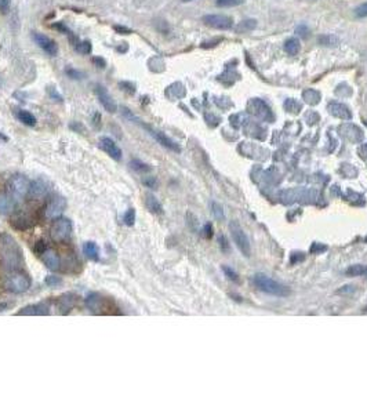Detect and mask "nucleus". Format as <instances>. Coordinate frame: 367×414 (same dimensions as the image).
<instances>
[{
    "label": "nucleus",
    "instance_id": "obj_58",
    "mask_svg": "<svg viewBox=\"0 0 367 414\" xmlns=\"http://www.w3.org/2000/svg\"><path fill=\"white\" fill-rule=\"evenodd\" d=\"M205 236L207 239H210L213 236V226L210 224H206L205 225Z\"/></svg>",
    "mask_w": 367,
    "mask_h": 414
},
{
    "label": "nucleus",
    "instance_id": "obj_52",
    "mask_svg": "<svg viewBox=\"0 0 367 414\" xmlns=\"http://www.w3.org/2000/svg\"><path fill=\"white\" fill-rule=\"evenodd\" d=\"M93 124H94L96 127H101V113L96 112V113L93 115Z\"/></svg>",
    "mask_w": 367,
    "mask_h": 414
},
{
    "label": "nucleus",
    "instance_id": "obj_34",
    "mask_svg": "<svg viewBox=\"0 0 367 414\" xmlns=\"http://www.w3.org/2000/svg\"><path fill=\"white\" fill-rule=\"evenodd\" d=\"M345 274L348 275V276H361V275H365L367 274V265H352V267H349L345 271Z\"/></svg>",
    "mask_w": 367,
    "mask_h": 414
},
{
    "label": "nucleus",
    "instance_id": "obj_54",
    "mask_svg": "<svg viewBox=\"0 0 367 414\" xmlns=\"http://www.w3.org/2000/svg\"><path fill=\"white\" fill-rule=\"evenodd\" d=\"M218 242H220V246H221L223 251H228V242H227L225 236H220V238H218Z\"/></svg>",
    "mask_w": 367,
    "mask_h": 414
},
{
    "label": "nucleus",
    "instance_id": "obj_41",
    "mask_svg": "<svg viewBox=\"0 0 367 414\" xmlns=\"http://www.w3.org/2000/svg\"><path fill=\"white\" fill-rule=\"evenodd\" d=\"M47 94L48 97L51 98V100H54V101H57V103H62V101H64L62 96L58 93V90H57L55 87H47Z\"/></svg>",
    "mask_w": 367,
    "mask_h": 414
},
{
    "label": "nucleus",
    "instance_id": "obj_25",
    "mask_svg": "<svg viewBox=\"0 0 367 414\" xmlns=\"http://www.w3.org/2000/svg\"><path fill=\"white\" fill-rule=\"evenodd\" d=\"M185 87L182 83L177 82V83H173L171 86L167 87L166 90V96L169 98H184L185 97Z\"/></svg>",
    "mask_w": 367,
    "mask_h": 414
},
{
    "label": "nucleus",
    "instance_id": "obj_46",
    "mask_svg": "<svg viewBox=\"0 0 367 414\" xmlns=\"http://www.w3.org/2000/svg\"><path fill=\"white\" fill-rule=\"evenodd\" d=\"M142 184H144L146 188H156L157 187V181L155 177H145L144 180H142Z\"/></svg>",
    "mask_w": 367,
    "mask_h": 414
},
{
    "label": "nucleus",
    "instance_id": "obj_50",
    "mask_svg": "<svg viewBox=\"0 0 367 414\" xmlns=\"http://www.w3.org/2000/svg\"><path fill=\"white\" fill-rule=\"evenodd\" d=\"M10 1L11 0H0V12L1 14H7L8 8H10Z\"/></svg>",
    "mask_w": 367,
    "mask_h": 414
},
{
    "label": "nucleus",
    "instance_id": "obj_39",
    "mask_svg": "<svg viewBox=\"0 0 367 414\" xmlns=\"http://www.w3.org/2000/svg\"><path fill=\"white\" fill-rule=\"evenodd\" d=\"M243 3V0H217L216 4L218 7H234L239 6Z\"/></svg>",
    "mask_w": 367,
    "mask_h": 414
},
{
    "label": "nucleus",
    "instance_id": "obj_60",
    "mask_svg": "<svg viewBox=\"0 0 367 414\" xmlns=\"http://www.w3.org/2000/svg\"><path fill=\"white\" fill-rule=\"evenodd\" d=\"M184 3H188V1H192V0H182Z\"/></svg>",
    "mask_w": 367,
    "mask_h": 414
},
{
    "label": "nucleus",
    "instance_id": "obj_32",
    "mask_svg": "<svg viewBox=\"0 0 367 414\" xmlns=\"http://www.w3.org/2000/svg\"><path fill=\"white\" fill-rule=\"evenodd\" d=\"M73 49L78 51L79 54H90L91 50H93V46H91V42L90 40H79L75 46H73Z\"/></svg>",
    "mask_w": 367,
    "mask_h": 414
},
{
    "label": "nucleus",
    "instance_id": "obj_55",
    "mask_svg": "<svg viewBox=\"0 0 367 414\" xmlns=\"http://www.w3.org/2000/svg\"><path fill=\"white\" fill-rule=\"evenodd\" d=\"M355 292V287L354 286H344L343 289L338 290V294H348V293H354Z\"/></svg>",
    "mask_w": 367,
    "mask_h": 414
},
{
    "label": "nucleus",
    "instance_id": "obj_43",
    "mask_svg": "<svg viewBox=\"0 0 367 414\" xmlns=\"http://www.w3.org/2000/svg\"><path fill=\"white\" fill-rule=\"evenodd\" d=\"M223 271H224V274L227 275V278H228V279L234 280V282H238V280H239V276H238V274H236L235 271H234L232 268H229V267H225V265H224Z\"/></svg>",
    "mask_w": 367,
    "mask_h": 414
},
{
    "label": "nucleus",
    "instance_id": "obj_44",
    "mask_svg": "<svg viewBox=\"0 0 367 414\" xmlns=\"http://www.w3.org/2000/svg\"><path fill=\"white\" fill-rule=\"evenodd\" d=\"M65 73L71 78V79H83V73L80 72V71H76V69H73V68H68L65 71Z\"/></svg>",
    "mask_w": 367,
    "mask_h": 414
},
{
    "label": "nucleus",
    "instance_id": "obj_12",
    "mask_svg": "<svg viewBox=\"0 0 367 414\" xmlns=\"http://www.w3.org/2000/svg\"><path fill=\"white\" fill-rule=\"evenodd\" d=\"M50 310H51L50 301H40L36 304L26 305L24 308H21L15 315L17 316H46L50 315Z\"/></svg>",
    "mask_w": 367,
    "mask_h": 414
},
{
    "label": "nucleus",
    "instance_id": "obj_47",
    "mask_svg": "<svg viewBox=\"0 0 367 414\" xmlns=\"http://www.w3.org/2000/svg\"><path fill=\"white\" fill-rule=\"evenodd\" d=\"M114 31L118 32L119 35H130V33H132V31L130 28H126V26H123V25H115Z\"/></svg>",
    "mask_w": 367,
    "mask_h": 414
},
{
    "label": "nucleus",
    "instance_id": "obj_33",
    "mask_svg": "<svg viewBox=\"0 0 367 414\" xmlns=\"http://www.w3.org/2000/svg\"><path fill=\"white\" fill-rule=\"evenodd\" d=\"M284 109L287 110V112H291V113H300V110L302 109V105L297 100H294V98H289V100H286V103H284Z\"/></svg>",
    "mask_w": 367,
    "mask_h": 414
},
{
    "label": "nucleus",
    "instance_id": "obj_51",
    "mask_svg": "<svg viewBox=\"0 0 367 414\" xmlns=\"http://www.w3.org/2000/svg\"><path fill=\"white\" fill-rule=\"evenodd\" d=\"M325 250H327V247L319 243H313L312 247H311V251H312L313 254H318V253H320V251H325Z\"/></svg>",
    "mask_w": 367,
    "mask_h": 414
},
{
    "label": "nucleus",
    "instance_id": "obj_16",
    "mask_svg": "<svg viewBox=\"0 0 367 414\" xmlns=\"http://www.w3.org/2000/svg\"><path fill=\"white\" fill-rule=\"evenodd\" d=\"M340 134L343 135L345 140L351 141L354 144L361 142L363 140V137H365L361 128L355 126V124H352V123H344V124H341L340 126Z\"/></svg>",
    "mask_w": 367,
    "mask_h": 414
},
{
    "label": "nucleus",
    "instance_id": "obj_4",
    "mask_svg": "<svg viewBox=\"0 0 367 414\" xmlns=\"http://www.w3.org/2000/svg\"><path fill=\"white\" fill-rule=\"evenodd\" d=\"M253 282L258 290L266 293V294L276 296V297H287L290 294L289 287H286L282 283L273 280L265 274H255L253 278Z\"/></svg>",
    "mask_w": 367,
    "mask_h": 414
},
{
    "label": "nucleus",
    "instance_id": "obj_26",
    "mask_svg": "<svg viewBox=\"0 0 367 414\" xmlns=\"http://www.w3.org/2000/svg\"><path fill=\"white\" fill-rule=\"evenodd\" d=\"M15 116H17V119H18L19 122L24 123L25 126H29V127H33V126H36V116L32 115L30 112H28V110H24V109H19L15 112Z\"/></svg>",
    "mask_w": 367,
    "mask_h": 414
},
{
    "label": "nucleus",
    "instance_id": "obj_57",
    "mask_svg": "<svg viewBox=\"0 0 367 414\" xmlns=\"http://www.w3.org/2000/svg\"><path fill=\"white\" fill-rule=\"evenodd\" d=\"M301 260H304L302 253H293V254H291V264H295V262L301 261Z\"/></svg>",
    "mask_w": 367,
    "mask_h": 414
},
{
    "label": "nucleus",
    "instance_id": "obj_56",
    "mask_svg": "<svg viewBox=\"0 0 367 414\" xmlns=\"http://www.w3.org/2000/svg\"><path fill=\"white\" fill-rule=\"evenodd\" d=\"M359 156H361L362 159L367 160V144H363V145L359 148Z\"/></svg>",
    "mask_w": 367,
    "mask_h": 414
},
{
    "label": "nucleus",
    "instance_id": "obj_53",
    "mask_svg": "<svg viewBox=\"0 0 367 414\" xmlns=\"http://www.w3.org/2000/svg\"><path fill=\"white\" fill-rule=\"evenodd\" d=\"M12 305L14 304H12V303H8V301H1V303H0V313H1V312H6L7 310H10Z\"/></svg>",
    "mask_w": 367,
    "mask_h": 414
},
{
    "label": "nucleus",
    "instance_id": "obj_28",
    "mask_svg": "<svg viewBox=\"0 0 367 414\" xmlns=\"http://www.w3.org/2000/svg\"><path fill=\"white\" fill-rule=\"evenodd\" d=\"M302 98L309 105H318L320 103V93L315 89H307L302 92Z\"/></svg>",
    "mask_w": 367,
    "mask_h": 414
},
{
    "label": "nucleus",
    "instance_id": "obj_59",
    "mask_svg": "<svg viewBox=\"0 0 367 414\" xmlns=\"http://www.w3.org/2000/svg\"><path fill=\"white\" fill-rule=\"evenodd\" d=\"M0 138H3L4 141H7V137H4V135L1 134V133H0Z\"/></svg>",
    "mask_w": 367,
    "mask_h": 414
},
{
    "label": "nucleus",
    "instance_id": "obj_61",
    "mask_svg": "<svg viewBox=\"0 0 367 414\" xmlns=\"http://www.w3.org/2000/svg\"><path fill=\"white\" fill-rule=\"evenodd\" d=\"M365 312H367V307H366V308H365Z\"/></svg>",
    "mask_w": 367,
    "mask_h": 414
},
{
    "label": "nucleus",
    "instance_id": "obj_36",
    "mask_svg": "<svg viewBox=\"0 0 367 414\" xmlns=\"http://www.w3.org/2000/svg\"><path fill=\"white\" fill-rule=\"evenodd\" d=\"M211 213H213V215H214L217 219H220V221L224 219V217H225L223 207L220 206L218 203H216V202H213V203H211Z\"/></svg>",
    "mask_w": 367,
    "mask_h": 414
},
{
    "label": "nucleus",
    "instance_id": "obj_45",
    "mask_svg": "<svg viewBox=\"0 0 367 414\" xmlns=\"http://www.w3.org/2000/svg\"><path fill=\"white\" fill-rule=\"evenodd\" d=\"M355 15L358 18H365V17H367V1L366 3H363V4H361L359 7H356Z\"/></svg>",
    "mask_w": 367,
    "mask_h": 414
},
{
    "label": "nucleus",
    "instance_id": "obj_42",
    "mask_svg": "<svg viewBox=\"0 0 367 414\" xmlns=\"http://www.w3.org/2000/svg\"><path fill=\"white\" fill-rule=\"evenodd\" d=\"M295 33H297L298 36H301L302 39H307V37L309 36V33H311V32H309V28H308L307 25L301 24L295 28Z\"/></svg>",
    "mask_w": 367,
    "mask_h": 414
},
{
    "label": "nucleus",
    "instance_id": "obj_11",
    "mask_svg": "<svg viewBox=\"0 0 367 414\" xmlns=\"http://www.w3.org/2000/svg\"><path fill=\"white\" fill-rule=\"evenodd\" d=\"M78 294H75V293L72 292H68L61 294L60 297H57V300H55V308H57L60 315H68V313H71V312L75 310V307L78 305Z\"/></svg>",
    "mask_w": 367,
    "mask_h": 414
},
{
    "label": "nucleus",
    "instance_id": "obj_6",
    "mask_svg": "<svg viewBox=\"0 0 367 414\" xmlns=\"http://www.w3.org/2000/svg\"><path fill=\"white\" fill-rule=\"evenodd\" d=\"M32 286V280L26 274L14 271L12 274H10L4 280V287L8 292L14 293V294H21V293L28 292Z\"/></svg>",
    "mask_w": 367,
    "mask_h": 414
},
{
    "label": "nucleus",
    "instance_id": "obj_5",
    "mask_svg": "<svg viewBox=\"0 0 367 414\" xmlns=\"http://www.w3.org/2000/svg\"><path fill=\"white\" fill-rule=\"evenodd\" d=\"M30 180L28 177H25L24 174H14V176L8 180L7 184V192L12 196V199L19 203L22 202L29 195L30 191Z\"/></svg>",
    "mask_w": 367,
    "mask_h": 414
},
{
    "label": "nucleus",
    "instance_id": "obj_17",
    "mask_svg": "<svg viewBox=\"0 0 367 414\" xmlns=\"http://www.w3.org/2000/svg\"><path fill=\"white\" fill-rule=\"evenodd\" d=\"M10 225L11 228H14L15 231H28L33 226V221H32V217H30L28 213H15L12 214L11 218H10Z\"/></svg>",
    "mask_w": 367,
    "mask_h": 414
},
{
    "label": "nucleus",
    "instance_id": "obj_35",
    "mask_svg": "<svg viewBox=\"0 0 367 414\" xmlns=\"http://www.w3.org/2000/svg\"><path fill=\"white\" fill-rule=\"evenodd\" d=\"M135 217H137L135 208H134V207H130V208H127V211L124 213V215H123V222H124L127 226H132L135 224Z\"/></svg>",
    "mask_w": 367,
    "mask_h": 414
},
{
    "label": "nucleus",
    "instance_id": "obj_20",
    "mask_svg": "<svg viewBox=\"0 0 367 414\" xmlns=\"http://www.w3.org/2000/svg\"><path fill=\"white\" fill-rule=\"evenodd\" d=\"M327 110L331 116L343 119V120H351L352 119V112L345 104L341 103H330L327 105Z\"/></svg>",
    "mask_w": 367,
    "mask_h": 414
},
{
    "label": "nucleus",
    "instance_id": "obj_10",
    "mask_svg": "<svg viewBox=\"0 0 367 414\" xmlns=\"http://www.w3.org/2000/svg\"><path fill=\"white\" fill-rule=\"evenodd\" d=\"M202 21L205 22V25L210 26L213 29H218V31H229L231 28H234V19L228 15L207 14L202 18Z\"/></svg>",
    "mask_w": 367,
    "mask_h": 414
},
{
    "label": "nucleus",
    "instance_id": "obj_21",
    "mask_svg": "<svg viewBox=\"0 0 367 414\" xmlns=\"http://www.w3.org/2000/svg\"><path fill=\"white\" fill-rule=\"evenodd\" d=\"M40 257H42L43 264H44L50 271H60L61 269V262H62V260H61V257L58 256V253H55L53 250L48 249L47 251H44Z\"/></svg>",
    "mask_w": 367,
    "mask_h": 414
},
{
    "label": "nucleus",
    "instance_id": "obj_24",
    "mask_svg": "<svg viewBox=\"0 0 367 414\" xmlns=\"http://www.w3.org/2000/svg\"><path fill=\"white\" fill-rule=\"evenodd\" d=\"M145 206H146V208L153 214L163 213L162 203L157 201L156 196H153L152 194H146V195H145Z\"/></svg>",
    "mask_w": 367,
    "mask_h": 414
},
{
    "label": "nucleus",
    "instance_id": "obj_27",
    "mask_svg": "<svg viewBox=\"0 0 367 414\" xmlns=\"http://www.w3.org/2000/svg\"><path fill=\"white\" fill-rule=\"evenodd\" d=\"M300 50H301V43H300V40L297 37H290V39H287L284 42V51L289 55L294 57V55L300 53Z\"/></svg>",
    "mask_w": 367,
    "mask_h": 414
},
{
    "label": "nucleus",
    "instance_id": "obj_8",
    "mask_svg": "<svg viewBox=\"0 0 367 414\" xmlns=\"http://www.w3.org/2000/svg\"><path fill=\"white\" fill-rule=\"evenodd\" d=\"M229 231H231L232 239H234V242H235V244L238 246V249L242 251V254L246 257H250V254H251L250 242H248V238L246 236L245 231H243L242 226L239 225V222L231 221V222H229Z\"/></svg>",
    "mask_w": 367,
    "mask_h": 414
},
{
    "label": "nucleus",
    "instance_id": "obj_31",
    "mask_svg": "<svg viewBox=\"0 0 367 414\" xmlns=\"http://www.w3.org/2000/svg\"><path fill=\"white\" fill-rule=\"evenodd\" d=\"M318 43L322 46H326V47H334L340 43V39L334 35H322V36L318 37Z\"/></svg>",
    "mask_w": 367,
    "mask_h": 414
},
{
    "label": "nucleus",
    "instance_id": "obj_22",
    "mask_svg": "<svg viewBox=\"0 0 367 414\" xmlns=\"http://www.w3.org/2000/svg\"><path fill=\"white\" fill-rule=\"evenodd\" d=\"M18 203L12 199L8 192H0V215L12 213Z\"/></svg>",
    "mask_w": 367,
    "mask_h": 414
},
{
    "label": "nucleus",
    "instance_id": "obj_14",
    "mask_svg": "<svg viewBox=\"0 0 367 414\" xmlns=\"http://www.w3.org/2000/svg\"><path fill=\"white\" fill-rule=\"evenodd\" d=\"M32 37H33L35 43L46 54H48L50 57H55V55L58 54V46H57V43L53 39H50L48 36L43 35V33H39V32H33Z\"/></svg>",
    "mask_w": 367,
    "mask_h": 414
},
{
    "label": "nucleus",
    "instance_id": "obj_19",
    "mask_svg": "<svg viewBox=\"0 0 367 414\" xmlns=\"http://www.w3.org/2000/svg\"><path fill=\"white\" fill-rule=\"evenodd\" d=\"M96 94L101 105L105 108V110H108L111 113H115L118 110V105L115 103V100L109 96V93L107 92V89L103 85L96 86Z\"/></svg>",
    "mask_w": 367,
    "mask_h": 414
},
{
    "label": "nucleus",
    "instance_id": "obj_2",
    "mask_svg": "<svg viewBox=\"0 0 367 414\" xmlns=\"http://www.w3.org/2000/svg\"><path fill=\"white\" fill-rule=\"evenodd\" d=\"M122 110V115L126 117L127 120H130V122L135 123V124H138V126H141L142 128H145L149 134L155 138V140L160 144L162 146H164V148H167V149H170V151H173V152H177L180 153L181 152V146L175 142L174 140H171L170 137H167V135L164 134V133H162V131H159V130H156V128L151 127L149 124H146V123H144L141 119H138L137 116L132 113L131 110L128 109V108H126V106H122L121 108Z\"/></svg>",
    "mask_w": 367,
    "mask_h": 414
},
{
    "label": "nucleus",
    "instance_id": "obj_7",
    "mask_svg": "<svg viewBox=\"0 0 367 414\" xmlns=\"http://www.w3.org/2000/svg\"><path fill=\"white\" fill-rule=\"evenodd\" d=\"M73 231L72 221L69 218H57L50 229V236L55 243H62L71 238Z\"/></svg>",
    "mask_w": 367,
    "mask_h": 414
},
{
    "label": "nucleus",
    "instance_id": "obj_49",
    "mask_svg": "<svg viewBox=\"0 0 367 414\" xmlns=\"http://www.w3.org/2000/svg\"><path fill=\"white\" fill-rule=\"evenodd\" d=\"M91 62H93L96 67L101 68V69L107 67V62H105V60L101 58V57H93V58H91Z\"/></svg>",
    "mask_w": 367,
    "mask_h": 414
},
{
    "label": "nucleus",
    "instance_id": "obj_29",
    "mask_svg": "<svg viewBox=\"0 0 367 414\" xmlns=\"http://www.w3.org/2000/svg\"><path fill=\"white\" fill-rule=\"evenodd\" d=\"M255 26H257V21L253 18H248V19H243V21H241L239 24L236 25L235 26V31L238 32V33H246V32H251L255 29Z\"/></svg>",
    "mask_w": 367,
    "mask_h": 414
},
{
    "label": "nucleus",
    "instance_id": "obj_38",
    "mask_svg": "<svg viewBox=\"0 0 367 414\" xmlns=\"http://www.w3.org/2000/svg\"><path fill=\"white\" fill-rule=\"evenodd\" d=\"M48 247H47V243L44 242V240H37L36 243H35V246H33V251H35V254L36 256H42L44 251H47Z\"/></svg>",
    "mask_w": 367,
    "mask_h": 414
},
{
    "label": "nucleus",
    "instance_id": "obj_18",
    "mask_svg": "<svg viewBox=\"0 0 367 414\" xmlns=\"http://www.w3.org/2000/svg\"><path fill=\"white\" fill-rule=\"evenodd\" d=\"M100 148H101L107 155H109L111 158L114 159V160H116V162H121L122 160V149L112 138H109V137H101V138H100Z\"/></svg>",
    "mask_w": 367,
    "mask_h": 414
},
{
    "label": "nucleus",
    "instance_id": "obj_1",
    "mask_svg": "<svg viewBox=\"0 0 367 414\" xmlns=\"http://www.w3.org/2000/svg\"><path fill=\"white\" fill-rule=\"evenodd\" d=\"M0 258L3 267L10 271H17L24 262L22 250L19 244L7 233L0 235Z\"/></svg>",
    "mask_w": 367,
    "mask_h": 414
},
{
    "label": "nucleus",
    "instance_id": "obj_9",
    "mask_svg": "<svg viewBox=\"0 0 367 414\" xmlns=\"http://www.w3.org/2000/svg\"><path fill=\"white\" fill-rule=\"evenodd\" d=\"M247 109L251 115L257 116L258 119H262L265 122H273V113H272L271 108L266 105V104L259 100V98H253L250 100L248 104H247Z\"/></svg>",
    "mask_w": 367,
    "mask_h": 414
},
{
    "label": "nucleus",
    "instance_id": "obj_15",
    "mask_svg": "<svg viewBox=\"0 0 367 414\" xmlns=\"http://www.w3.org/2000/svg\"><path fill=\"white\" fill-rule=\"evenodd\" d=\"M51 191V187L50 184L46 181V180H35L32 185H30V191H29V196L33 199V201H42V199H46Z\"/></svg>",
    "mask_w": 367,
    "mask_h": 414
},
{
    "label": "nucleus",
    "instance_id": "obj_40",
    "mask_svg": "<svg viewBox=\"0 0 367 414\" xmlns=\"http://www.w3.org/2000/svg\"><path fill=\"white\" fill-rule=\"evenodd\" d=\"M119 86L122 87V90H124V92L127 93V94H130V96H132V94H135V85L134 83H131V82H121L119 83Z\"/></svg>",
    "mask_w": 367,
    "mask_h": 414
},
{
    "label": "nucleus",
    "instance_id": "obj_3",
    "mask_svg": "<svg viewBox=\"0 0 367 414\" xmlns=\"http://www.w3.org/2000/svg\"><path fill=\"white\" fill-rule=\"evenodd\" d=\"M87 310L94 315H118V307L109 297H105L101 293L91 292L85 300Z\"/></svg>",
    "mask_w": 367,
    "mask_h": 414
},
{
    "label": "nucleus",
    "instance_id": "obj_23",
    "mask_svg": "<svg viewBox=\"0 0 367 414\" xmlns=\"http://www.w3.org/2000/svg\"><path fill=\"white\" fill-rule=\"evenodd\" d=\"M83 253H85V256L87 257L90 261H93V262L100 261V249H98V246H97L96 242H93V240L86 242V243L83 244Z\"/></svg>",
    "mask_w": 367,
    "mask_h": 414
},
{
    "label": "nucleus",
    "instance_id": "obj_48",
    "mask_svg": "<svg viewBox=\"0 0 367 414\" xmlns=\"http://www.w3.org/2000/svg\"><path fill=\"white\" fill-rule=\"evenodd\" d=\"M69 127H71V130H73V131H76V133H82V134H85V126H83L82 123L73 122L69 124Z\"/></svg>",
    "mask_w": 367,
    "mask_h": 414
},
{
    "label": "nucleus",
    "instance_id": "obj_13",
    "mask_svg": "<svg viewBox=\"0 0 367 414\" xmlns=\"http://www.w3.org/2000/svg\"><path fill=\"white\" fill-rule=\"evenodd\" d=\"M66 208V201L62 196H57L53 201L47 203L44 208V218L46 219H57L60 218L61 214L64 213Z\"/></svg>",
    "mask_w": 367,
    "mask_h": 414
},
{
    "label": "nucleus",
    "instance_id": "obj_30",
    "mask_svg": "<svg viewBox=\"0 0 367 414\" xmlns=\"http://www.w3.org/2000/svg\"><path fill=\"white\" fill-rule=\"evenodd\" d=\"M130 167L134 171H137V173H149L152 170L151 166L142 162V160H139V159H132L131 162H130Z\"/></svg>",
    "mask_w": 367,
    "mask_h": 414
},
{
    "label": "nucleus",
    "instance_id": "obj_37",
    "mask_svg": "<svg viewBox=\"0 0 367 414\" xmlns=\"http://www.w3.org/2000/svg\"><path fill=\"white\" fill-rule=\"evenodd\" d=\"M44 282H46V285H47L48 287H57L60 286V285H62V279H61L60 276H54V275H48V276H46Z\"/></svg>",
    "mask_w": 367,
    "mask_h": 414
}]
</instances>
